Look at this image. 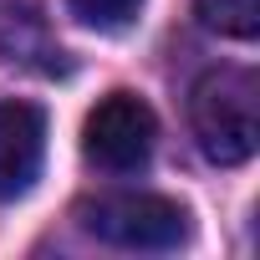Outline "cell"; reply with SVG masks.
<instances>
[{
	"label": "cell",
	"instance_id": "obj_1",
	"mask_svg": "<svg viewBox=\"0 0 260 260\" xmlns=\"http://www.w3.org/2000/svg\"><path fill=\"white\" fill-rule=\"evenodd\" d=\"M189 127L209 164L235 169L260 148V82L245 67H214L189 92Z\"/></svg>",
	"mask_w": 260,
	"mask_h": 260
},
{
	"label": "cell",
	"instance_id": "obj_2",
	"mask_svg": "<svg viewBox=\"0 0 260 260\" xmlns=\"http://www.w3.org/2000/svg\"><path fill=\"white\" fill-rule=\"evenodd\" d=\"M158 143V117L138 92H107L82 122V153L102 174H133Z\"/></svg>",
	"mask_w": 260,
	"mask_h": 260
},
{
	"label": "cell",
	"instance_id": "obj_3",
	"mask_svg": "<svg viewBox=\"0 0 260 260\" xmlns=\"http://www.w3.org/2000/svg\"><path fill=\"white\" fill-rule=\"evenodd\" d=\"M82 230L117 250H179L189 240V209L164 194H117L87 204Z\"/></svg>",
	"mask_w": 260,
	"mask_h": 260
},
{
	"label": "cell",
	"instance_id": "obj_4",
	"mask_svg": "<svg viewBox=\"0 0 260 260\" xmlns=\"http://www.w3.org/2000/svg\"><path fill=\"white\" fill-rule=\"evenodd\" d=\"M46 164V112L36 102H0V199H21Z\"/></svg>",
	"mask_w": 260,
	"mask_h": 260
},
{
	"label": "cell",
	"instance_id": "obj_5",
	"mask_svg": "<svg viewBox=\"0 0 260 260\" xmlns=\"http://www.w3.org/2000/svg\"><path fill=\"white\" fill-rule=\"evenodd\" d=\"M194 16L204 31L230 36V41H250L260 31V0H194Z\"/></svg>",
	"mask_w": 260,
	"mask_h": 260
},
{
	"label": "cell",
	"instance_id": "obj_6",
	"mask_svg": "<svg viewBox=\"0 0 260 260\" xmlns=\"http://www.w3.org/2000/svg\"><path fill=\"white\" fill-rule=\"evenodd\" d=\"M72 6V16L82 21V26H92V31H127L138 21V11H143V0H67Z\"/></svg>",
	"mask_w": 260,
	"mask_h": 260
}]
</instances>
